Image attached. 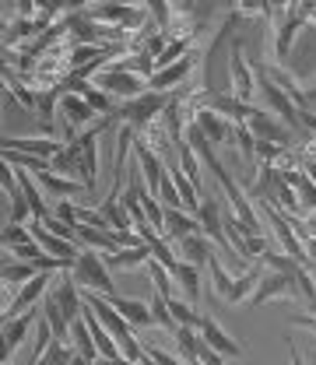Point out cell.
Wrapping results in <instances>:
<instances>
[{
    "label": "cell",
    "instance_id": "52a82bcc",
    "mask_svg": "<svg viewBox=\"0 0 316 365\" xmlns=\"http://www.w3.org/2000/svg\"><path fill=\"white\" fill-rule=\"evenodd\" d=\"M36 327H39L36 309H29V313H21V317H14V319H4V330H0V362L11 365L14 351L25 344L29 330H36Z\"/></svg>",
    "mask_w": 316,
    "mask_h": 365
},
{
    "label": "cell",
    "instance_id": "4dcf8cb0",
    "mask_svg": "<svg viewBox=\"0 0 316 365\" xmlns=\"http://www.w3.org/2000/svg\"><path fill=\"white\" fill-rule=\"evenodd\" d=\"M208 267H211V281H215V295H218V299H228V292H232L235 277H232V274H228L215 257H211V264H208Z\"/></svg>",
    "mask_w": 316,
    "mask_h": 365
},
{
    "label": "cell",
    "instance_id": "e575fe53",
    "mask_svg": "<svg viewBox=\"0 0 316 365\" xmlns=\"http://www.w3.org/2000/svg\"><path fill=\"white\" fill-rule=\"evenodd\" d=\"M197 355H200V365H225V355H218L211 344H204V337L197 344Z\"/></svg>",
    "mask_w": 316,
    "mask_h": 365
},
{
    "label": "cell",
    "instance_id": "7402d4cb",
    "mask_svg": "<svg viewBox=\"0 0 316 365\" xmlns=\"http://www.w3.org/2000/svg\"><path fill=\"white\" fill-rule=\"evenodd\" d=\"M36 274H43V271H39L32 260H21V264H18L11 253L4 257V267H0V281H4V284H25V281H32Z\"/></svg>",
    "mask_w": 316,
    "mask_h": 365
},
{
    "label": "cell",
    "instance_id": "5bb4252c",
    "mask_svg": "<svg viewBox=\"0 0 316 365\" xmlns=\"http://www.w3.org/2000/svg\"><path fill=\"white\" fill-rule=\"evenodd\" d=\"M197 334L204 337V344H211V348H215L218 355H225V359H239V355H243V344H239V341H232V337H228L225 330H222L211 317H204V323H200V330H197Z\"/></svg>",
    "mask_w": 316,
    "mask_h": 365
},
{
    "label": "cell",
    "instance_id": "f35d334b",
    "mask_svg": "<svg viewBox=\"0 0 316 365\" xmlns=\"http://www.w3.org/2000/svg\"><path fill=\"white\" fill-rule=\"evenodd\" d=\"M95 365H137V362H131V359H123V355H116V359H98Z\"/></svg>",
    "mask_w": 316,
    "mask_h": 365
},
{
    "label": "cell",
    "instance_id": "4fadbf2b",
    "mask_svg": "<svg viewBox=\"0 0 316 365\" xmlns=\"http://www.w3.org/2000/svg\"><path fill=\"white\" fill-rule=\"evenodd\" d=\"M67 140H56V137H4V151H25V155H36V158H53Z\"/></svg>",
    "mask_w": 316,
    "mask_h": 365
},
{
    "label": "cell",
    "instance_id": "3957f363",
    "mask_svg": "<svg viewBox=\"0 0 316 365\" xmlns=\"http://www.w3.org/2000/svg\"><path fill=\"white\" fill-rule=\"evenodd\" d=\"M71 277H74V281H78V288H85V292L106 295V299H113V295H116V292H113V271L106 267V260H102L95 250H81V257L74 260Z\"/></svg>",
    "mask_w": 316,
    "mask_h": 365
},
{
    "label": "cell",
    "instance_id": "484cf974",
    "mask_svg": "<svg viewBox=\"0 0 316 365\" xmlns=\"http://www.w3.org/2000/svg\"><path fill=\"white\" fill-rule=\"evenodd\" d=\"M148 271H151V284H155V295H162L165 302H169V299H176V295H173V281H176L173 274L165 271L162 264H155V260L148 264Z\"/></svg>",
    "mask_w": 316,
    "mask_h": 365
},
{
    "label": "cell",
    "instance_id": "4316f807",
    "mask_svg": "<svg viewBox=\"0 0 316 365\" xmlns=\"http://www.w3.org/2000/svg\"><path fill=\"white\" fill-rule=\"evenodd\" d=\"M74 355H78V351H74V344H67V341H53V344H49V351H46L36 365H71Z\"/></svg>",
    "mask_w": 316,
    "mask_h": 365
},
{
    "label": "cell",
    "instance_id": "2e32d148",
    "mask_svg": "<svg viewBox=\"0 0 316 365\" xmlns=\"http://www.w3.org/2000/svg\"><path fill=\"white\" fill-rule=\"evenodd\" d=\"M32 180L43 186L46 197H56V200H71L74 193H81V190H85V182H81V180H67V176H56L53 169H49V173H39V176H32Z\"/></svg>",
    "mask_w": 316,
    "mask_h": 365
},
{
    "label": "cell",
    "instance_id": "d6a6232c",
    "mask_svg": "<svg viewBox=\"0 0 316 365\" xmlns=\"http://www.w3.org/2000/svg\"><path fill=\"white\" fill-rule=\"evenodd\" d=\"M180 169L186 173V176H190V182L200 190V158H197V155H193L186 144L180 148Z\"/></svg>",
    "mask_w": 316,
    "mask_h": 365
},
{
    "label": "cell",
    "instance_id": "83f0119b",
    "mask_svg": "<svg viewBox=\"0 0 316 365\" xmlns=\"http://www.w3.org/2000/svg\"><path fill=\"white\" fill-rule=\"evenodd\" d=\"M141 207H144V215H148V225L155 228L158 235H165V207L158 204V197H151V193H144V200H141Z\"/></svg>",
    "mask_w": 316,
    "mask_h": 365
},
{
    "label": "cell",
    "instance_id": "b9f144b4",
    "mask_svg": "<svg viewBox=\"0 0 316 365\" xmlns=\"http://www.w3.org/2000/svg\"><path fill=\"white\" fill-rule=\"evenodd\" d=\"M137 365H158V362H155V359H151V355L144 351V359H141V362H137Z\"/></svg>",
    "mask_w": 316,
    "mask_h": 365
},
{
    "label": "cell",
    "instance_id": "8d00e7d4",
    "mask_svg": "<svg viewBox=\"0 0 316 365\" xmlns=\"http://www.w3.org/2000/svg\"><path fill=\"white\" fill-rule=\"evenodd\" d=\"M299 7H302V25L316 29V4H299Z\"/></svg>",
    "mask_w": 316,
    "mask_h": 365
},
{
    "label": "cell",
    "instance_id": "603a6c76",
    "mask_svg": "<svg viewBox=\"0 0 316 365\" xmlns=\"http://www.w3.org/2000/svg\"><path fill=\"white\" fill-rule=\"evenodd\" d=\"M71 344H74V351H78V355H85V359H91V362H98V359H102V355H98V348H95V341H91L85 317L71 323Z\"/></svg>",
    "mask_w": 316,
    "mask_h": 365
},
{
    "label": "cell",
    "instance_id": "5b68a950",
    "mask_svg": "<svg viewBox=\"0 0 316 365\" xmlns=\"http://www.w3.org/2000/svg\"><path fill=\"white\" fill-rule=\"evenodd\" d=\"M95 88L109 91V95L120 98V102H134V98H141V95L148 91V81L137 78V74H131V71H120V67L109 63V67L95 78Z\"/></svg>",
    "mask_w": 316,
    "mask_h": 365
},
{
    "label": "cell",
    "instance_id": "7c38bea8",
    "mask_svg": "<svg viewBox=\"0 0 316 365\" xmlns=\"http://www.w3.org/2000/svg\"><path fill=\"white\" fill-rule=\"evenodd\" d=\"M193 120H197V127L208 134V140H211L215 148H222V144L232 148V140H235V123L222 120V116H218V113H211V109H200Z\"/></svg>",
    "mask_w": 316,
    "mask_h": 365
},
{
    "label": "cell",
    "instance_id": "1f68e13d",
    "mask_svg": "<svg viewBox=\"0 0 316 365\" xmlns=\"http://www.w3.org/2000/svg\"><path fill=\"white\" fill-rule=\"evenodd\" d=\"M85 102H88L91 109L98 113V116H109L113 109H116V98L109 95V91H102V88H91L88 95H85Z\"/></svg>",
    "mask_w": 316,
    "mask_h": 365
},
{
    "label": "cell",
    "instance_id": "74e56055",
    "mask_svg": "<svg viewBox=\"0 0 316 365\" xmlns=\"http://www.w3.org/2000/svg\"><path fill=\"white\" fill-rule=\"evenodd\" d=\"M292 323H295V327H306L310 334H316V317H302V313H295V317H292Z\"/></svg>",
    "mask_w": 316,
    "mask_h": 365
},
{
    "label": "cell",
    "instance_id": "d4e9b609",
    "mask_svg": "<svg viewBox=\"0 0 316 365\" xmlns=\"http://www.w3.org/2000/svg\"><path fill=\"white\" fill-rule=\"evenodd\" d=\"M169 313H173V319L180 327H190V330H200V323H204V317L190 302H180V299H169Z\"/></svg>",
    "mask_w": 316,
    "mask_h": 365
},
{
    "label": "cell",
    "instance_id": "836d02e7",
    "mask_svg": "<svg viewBox=\"0 0 316 365\" xmlns=\"http://www.w3.org/2000/svg\"><path fill=\"white\" fill-rule=\"evenodd\" d=\"M53 218H60L63 225L78 228V207H74L71 200H56V204H53Z\"/></svg>",
    "mask_w": 316,
    "mask_h": 365
},
{
    "label": "cell",
    "instance_id": "ba28073f",
    "mask_svg": "<svg viewBox=\"0 0 316 365\" xmlns=\"http://www.w3.org/2000/svg\"><path fill=\"white\" fill-rule=\"evenodd\" d=\"M222 218H225V211H222V200H218V193H204V200H200V207H197V222H200V232H204L211 242L225 246V253H232V246H228V239H225V228H222Z\"/></svg>",
    "mask_w": 316,
    "mask_h": 365
},
{
    "label": "cell",
    "instance_id": "ac0fdd59",
    "mask_svg": "<svg viewBox=\"0 0 316 365\" xmlns=\"http://www.w3.org/2000/svg\"><path fill=\"white\" fill-rule=\"evenodd\" d=\"M144 264H151V246L106 253V267H109V271H134V267H144Z\"/></svg>",
    "mask_w": 316,
    "mask_h": 365
},
{
    "label": "cell",
    "instance_id": "8fae6325",
    "mask_svg": "<svg viewBox=\"0 0 316 365\" xmlns=\"http://www.w3.org/2000/svg\"><path fill=\"white\" fill-rule=\"evenodd\" d=\"M29 228H32V235H36V242L43 246L49 257H60V260H78L81 257V250H78V242H71V239H60V235H53L49 228L43 225V222H29Z\"/></svg>",
    "mask_w": 316,
    "mask_h": 365
},
{
    "label": "cell",
    "instance_id": "cb8c5ba5",
    "mask_svg": "<svg viewBox=\"0 0 316 365\" xmlns=\"http://www.w3.org/2000/svg\"><path fill=\"white\" fill-rule=\"evenodd\" d=\"M176 281H180L183 295H186V302H200V267H193V264H183L176 267V274H173Z\"/></svg>",
    "mask_w": 316,
    "mask_h": 365
},
{
    "label": "cell",
    "instance_id": "d6986e66",
    "mask_svg": "<svg viewBox=\"0 0 316 365\" xmlns=\"http://www.w3.org/2000/svg\"><path fill=\"white\" fill-rule=\"evenodd\" d=\"M98 215H102V218L109 222V228H113V232H134V218H131V207H127L123 200H109V197H106V200L98 204Z\"/></svg>",
    "mask_w": 316,
    "mask_h": 365
},
{
    "label": "cell",
    "instance_id": "f546056e",
    "mask_svg": "<svg viewBox=\"0 0 316 365\" xmlns=\"http://www.w3.org/2000/svg\"><path fill=\"white\" fill-rule=\"evenodd\" d=\"M148 306H151V317H155V323H158V327H165V330H173V334L180 330V323L173 319V313H169V302H165L162 295H151V302H148Z\"/></svg>",
    "mask_w": 316,
    "mask_h": 365
},
{
    "label": "cell",
    "instance_id": "44dd1931",
    "mask_svg": "<svg viewBox=\"0 0 316 365\" xmlns=\"http://www.w3.org/2000/svg\"><path fill=\"white\" fill-rule=\"evenodd\" d=\"M169 176H173V182H176V193H180V200H183V211L197 218V207H200V197H197V193H200V190L190 182V176L183 173L180 165H169Z\"/></svg>",
    "mask_w": 316,
    "mask_h": 365
},
{
    "label": "cell",
    "instance_id": "e0dca14e",
    "mask_svg": "<svg viewBox=\"0 0 316 365\" xmlns=\"http://www.w3.org/2000/svg\"><path fill=\"white\" fill-rule=\"evenodd\" d=\"M109 302H113V309L127 319L131 327H151V323H155V317H151V306H148V302H141V299H123V295H113Z\"/></svg>",
    "mask_w": 316,
    "mask_h": 365
},
{
    "label": "cell",
    "instance_id": "9a60e30c",
    "mask_svg": "<svg viewBox=\"0 0 316 365\" xmlns=\"http://www.w3.org/2000/svg\"><path fill=\"white\" fill-rule=\"evenodd\" d=\"M180 260L183 264H193V267H204V264H211V239L204 235V232H193V235H183L180 242Z\"/></svg>",
    "mask_w": 316,
    "mask_h": 365
},
{
    "label": "cell",
    "instance_id": "30bf717a",
    "mask_svg": "<svg viewBox=\"0 0 316 365\" xmlns=\"http://www.w3.org/2000/svg\"><path fill=\"white\" fill-rule=\"evenodd\" d=\"M190 74H193V56H186V60H180V63H173V67H162V71H155V74L148 78V91L169 95V91L183 88Z\"/></svg>",
    "mask_w": 316,
    "mask_h": 365
},
{
    "label": "cell",
    "instance_id": "ffe728a7",
    "mask_svg": "<svg viewBox=\"0 0 316 365\" xmlns=\"http://www.w3.org/2000/svg\"><path fill=\"white\" fill-rule=\"evenodd\" d=\"M193 232H200V222L193 218V215H186V211H165V242H180L183 235H193Z\"/></svg>",
    "mask_w": 316,
    "mask_h": 365
},
{
    "label": "cell",
    "instance_id": "6da1fadb",
    "mask_svg": "<svg viewBox=\"0 0 316 365\" xmlns=\"http://www.w3.org/2000/svg\"><path fill=\"white\" fill-rule=\"evenodd\" d=\"M302 25V7L299 4H271L267 7V29H264V63L281 67V60L292 53V43Z\"/></svg>",
    "mask_w": 316,
    "mask_h": 365
},
{
    "label": "cell",
    "instance_id": "8992f818",
    "mask_svg": "<svg viewBox=\"0 0 316 365\" xmlns=\"http://www.w3.org/2000/svg\"><path fill=\"white\" fill-rule=\"evenodd\" d=\"M295 295H302L299 284H295V277H292V274L271 271L260 277V284H257V292L250 295L246 306H250V309H260V306H267L271 299H295Z\"/></svg>",
    "mask_w": 316,
    "mask_h": 365
},
{
    "label": "cell",
    "instance_id": "d590c367",
    "mask_svg": "<svg viewBox=\"0 0 316 365\" xmlns=\"http://www.w3.org/2000/svg\"><path fill=\"white\" fill-rule=\"evenodd\" d=\"M144 351H148V355H151V359H155L158 365H183L176 355H169V351H162V348H155V344H148Z\"/></svg>",
    "mask_w": 316,
    "mask_h": 365
},
{
    "label": "cell",
    "instance_id": "ab89813d",
    "mask_svg": "<svg viewBox=\"0 0 316 365\" xmlns=\"http://www.w3.org/2000/svg\"><path fill=\"white\" fill-rule=\"evenodd\" d=\"M288 365H306L302 362V355L295 351V344H292V341H288Z\"/></svg>",
    "mask_w": 316,
    "mask_h": 365
},
{
    "label": "cell",
    "instance_id": "f1b7e54d",
    "mask_svg": "<svg viewBox=\"0 0 316 365\" xmlns=\"http://www.w3.org/2000/svg\"><path fill=\"white\" fill-rule=\"evenodd\" d=\"M36 235H32V228L29 225H7L4 228V235H0V242H4V250H18V246H29Z\"/></svg>",
    "mask_w": 316,
    "mask_h": 365
},
{
    "label": "cell",
    "instance_id": "7a4b0ae2",
    "mask_svg": "<svg viewBox=\"0 0 316 365\" xmlns=\"http://www.w3.org/2000/svg\"><path fill=\"white\" fill-rule=\"evenodd\" d=\"M169 109V95H158V91H144L141 98H134V102H120L113 113H109V120H113V127L120 123H131L137 134L148 127V123H155L162 113Z\"/></svg>",
    "mask_w": 316,
    "mask_h": 365
},
{
    "label": "cell",
    "instance_id": "277c9868",
    "mask_svg": "<svg viewBox=\"0 0 316 365\" xmlns=\"http://www.w3.org/2000/svg\"><path fill=\"white\" fill-rule=\"evenodd\" d=\"M246 43L235 39L232 53H228V95H235L239 102H257V78H253V67L246 63Z\"/></svg>",
    "mask_w": 316,
    "mask_h": 365
},
{
    "label": "cell",
    "instance_id": "9c48e42d",
    "mask_svg": "<svg viewBox=\"0 0 316 365\" xmlns=\"http://www.w3.org/2000/svg\"><path fill=\"white\" fill-rule=\"evenodd\" d=\"M134 158L137 165H141V176H144V186H148V193L151 197H158V186H162V180H165V158L162 155H155L151 148H144L141 140H134Z\"/></svg>",
    "mask_w": 316,
    "mask_h": 365
},
{
    "label": "cell",
    "instance_id": "60d3db41",
    "mask_svg": "<svg viewBox=\"0 0 316 365\" xmlns=\"http://www.w3.org/2000/svg\"><path fill=\"white\" fill-rule=\"evenodd\" d=\"M71 365H95V362H91V359H85V355H74V359H71Z\"/></svg>",
    "mask_w": 316,
    "mask_h": 365
}]
</instances>
